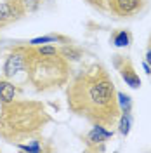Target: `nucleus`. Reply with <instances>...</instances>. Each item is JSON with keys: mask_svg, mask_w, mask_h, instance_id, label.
Listing matches in <instances>:
<instances>
[{"mask_svg": "<svg viewBox=\"0 0 151 153\" xmlns=\"http://www.w3.org/2000/svg\"><path fill=\"white\" fill-rule=\"evenodd\" d=\"M113 66L118 70V73L122 76V80L130 87V89H139L141 87V76L135 71L132 59L129 56H122V54H115L113 56Z\"/></svg>", "mask_w": 151, "mask_h": 153, "instance_id": "nucleus-5", "label": "nucleus"}, {"mask_svg": "<svg viewBox=\"0 0 151 153\" xmlns=\"http://www.w3.org/2000/svg\"><path fill=\"white\" fill-rule=\"evenodd\" d=\"M49 141L44 137H40V134L28 139V143H16L14 146L21 152H30V153H42V152H52V146H49Z\"/></svg>", "mask_w": 151, "mask_h": 153, "instance_id": "nucleus-9", "label": "nucleus"}, {"mask_svg": "<svg viewBox=\"0 0 151 153\" xmlns=\"http://www.w3.org/2000/svg\"><path fill=\"white\" fill-rule=\"evenodd\" d=\"M26 14L21 0H4L0 2V28L16 23Z\"/></svg>", "mask_w": 151, "mask_h": 153, "instance_id": "nucleus-8", "label": "nucleus"}, {"mask_svg": "<svg viewBox=\"0 0 151 153\" xmlns=\"http://www.w3.org/2000/svg\"><path fill=\"white\" fill-rule=\"evenodd\" d=\"M50 42H64V44H70V40L66 37H61V35H44V37H37L31 38L28 44L30 45H44V44H50Z\"/></svg>", "mask_w": 151, "mask_h": 153, "instance_id": "nucleus-14", "label": "nucleus"}, {"mask_svg": "<svg viewBox=\"0 0 151 153\" xmlns=\"http://www.w3.org/2000/svg\"><path fill=\"white\" fill-rule=\"evenodd\" d=\"M116 97H118V105H120L122 111H132V97L130 96L116 91Z\"/></svg>", "mask_w": 151, "mask_h": 153, "instance_id": "nucleus-15", "label": "nucleus"}, {"mask_svg": "<svg viewBox=\"0 0 151 153\" xmlns=\"http://www.w3.org/2000/svg\"><path fill=\"white\" fill-rule=\"evenodd\" d=\"M132 42V33L129 30H116L111 33V44L115 47L122 49V47H129Z\"/></svg>", "mask_w": 151, "mask_h": 153, "instance_id": "nucleus-11", "label": "nucleus"}, {"mask_svg": "<svg viewBox=\"0 0 151 153\" xmlns=\"http://www.w3.org/2000/svg\"><path fill=\"white\" fill-rule=\"evenodd\" d=\"M144 61L151 66V37H150V42H148V47H146V56H144Z\"/></svg>", "mask_w": 151, "mask_h": 153, "instance_id": "nucleus-18", "label": "nucleus"}, {"mask_svg": "<svg viewBox=\"0 0 151 153\" xmlns=\"http://www.w3.org/2000/svg\"><path fill=\"white\" fill-rule=\"evenodd\" d=\"M68 110L92 125L111 129L122 113L116 87L108 68L103 63H92L80 68L66 84Z\"/></svg>", "mask_w": 151, "mask_h": 153, "instance_id": "nucleus-1", "label": "nucleus"}, {"mask_svg": "<svg viewBox=\"0 0 151 153\" xmlns=\"http://www.w3.org/2000/svg\"><path fill=\"white\" fill-rule=\"evenodd\" d=\"M16 94H18L16 85L10 82L9 78L0 76V105L9 103V101H12V99H16Z\"/></svg>", "mask_w": 151, "mask_h": 153, "instance_id": "nucleus-10", "label": "nucleus"}, {"mask_svg": "<svg viewBox=\"0 0 151 153\" xmlns=\"http://www.w3.org/2000/svg\"><path fill=\"white\" fill-rule=\"evenodd\" d=\"M21 4H23V7H24L26 12H35V10L40 9L42 0H21Z\"/></svg>", "mask_w": 151, "mask_h": 153, "instance_id": "nucleus-16", "label": "nucleus"}, {"mask_svg": "<svg viewBox=\"0 0 151 153\" xmlns=\"http://www.w3.org/2000/svg\"><path fill=\"white\" fill-rule=\"evenodd\" d=\"M146 7V0H108V10L116 18H134Z\"/></svg>", "mask_w": 151, "mask_h": 153, "instance_id": "nucleus-6", "label": "nucleus"}, {"mask_svg": "<svg viewBox=\"0 0 151 153\" xmlns=\"http://www.w3.org/2000/svg\"><path fill=\"white\" fill-rule=\"evenodd\" d=\"M30 61V45H16L9 51V54L2 66V76L5 78H16L19 73H26Z\"/></svg>", "mask_w": 151, "mask_h": 153, "instance_id": "nucleus-4", "label": "nucleus"}, {"mask_svg": "<svg viewBox=\"0 0 151 153\" xmlns=\"http://www.w3.org/2000/svg\"><path fill=\"white\" fill-rule=\"evenodd\" d=\"M118 132L122 134V136H129L130 132V127H132V113L130 111H122L120 117H118Z\"/></svg>", "mask_w": 151, "mask_h": 153, "instance_id": "nucleus-13", "label": "nucleus"}, {"mask_svg": "<svg viewBox=\"0 0 151 153\" xmlns=\"http://www.w3.org/2000/svg\"><path fill=\"white\" fill-rule=\"evenodd\" d=\"M142 68H144V71H146V75L151 76V66L146 63V61H142Z\"/></svg>", "mask_w": 151, "mask_h": 153, "instance_id": "nucleus-19", "label": "nucleus"}, {"mask_svg": "<svg viewBox=\"0 0 151 153\" xmlns=\"http://www.w3.org/2000/svg\"><path fill=\"white\" fill-rule=\"evenodd\" d=\"M52 122L47 106L42 101L12 99L0 105V137L16 144L35 137Z\"/></svg>", "mask_w": 151, "mask_h": 153, "instance_id": "nucleus-2", "label": "nucleus"}, {"mask_svg": "<svg viewBox=\"0 0 151 153\" xmlns=\"http://www.w3.org/2000/svg\"><path fill=\"white\" fill-rule=\"evenodd\" d=\"M113 136V131L104 127V125H92V129L85 134L84 144L87 152H104L106 150V141Z\"/></svg>", "mask_w": 151, "mask_h": 153, "instance_id": "nucleus-7", "label": "nucleus"}, {"mask_svg": "<svg viewBox=\"0 0 151 153\" xmlns=\"http://www.w3.org/2000/svg\"><path fill=\"white\" fill-rule=\"evenodd\" d=\"M30 45V44H28ZM28 82L37 92H50L63 89L71 78V63L59 52L38 54L37 49L30 45V61L26 68Z\"/></svg>", "mask_w": 151, "mask_h": 153, "instance_id": "nucleus-3", "label": "nucleus"}, {"mask_svg": "<svg viewBox=\"0 0 151 153\" xmlns=\"http://www.w3.org/2000/svg\"><path fill=\"white\" fill-rule=\"evenodd\" d=\"M89 5H92L94 9H97L99 12H110L108 10V0H85Z\"/></svg>", "mask_w": 151, "mask_h": 153, "instance_id": "nucleus-17", "label": "nucleus"}, {"mask_svg": "<svg viewBox=\"0 0 151 153\" xmlns=\"http://www.w3.org/2000/svg\"><path fill=\"white\" fill-rule=\"evenodd\" d=\"M57 51H59V54L64 57V59H68L70 63H73V61H80V59H82V51H80L78 47H75L73 44H66V45L59 47Z\"/></svg>", "mask_w": 151, "mask_h": 153, "instance_id": "nucleus-12", "label": "nucleus"}]
</instances>
